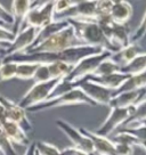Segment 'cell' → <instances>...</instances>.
I'll return each mask as SVG.
<instances>
[{
	"label": "cell",
	"mask_w": 146,
	"mask_h": 155,
	"mask_svg": "<svg viewBox=\"0 0 146 155\" xmlns=\"http://www.w3.org/2000/svg\"><path fill=\"white\" fill-rule=\"evenodd\" d=\"M61 155H93V154H87L82 150H78V148H74L73 146L68 147V148H64L61 150Z\"/></svg>",
	"instance_id": "38"
},
{
	"label": "cell",
	"mask_w": 146,
	"mask_h": 155,
	"mask_svg": "<svg viewBox=\"0 0 146 155\" xmlns=\"http://www.w3.org/2000/svg\"><path fill=\"white\" fill-rule=\"evenodd\" d=\"M146 71V53H141L130 63L121 68V72L128 75H134Z\"/></svg>",
	"instance_id": "24"
},
{
	"label": "cell",
	"mask_w": 146,
	"mask_h": 155,
	"mask_svg": "<svg viewBox=\"0 0 146 155\" xmlns=\"http://www.w3.org/2000/svg\"><path fill=\"white\" fill-rule=\"evenodd\" d=\"M113 55L114 54L108 51V50H103L101 53L94 54L91 56L82 58L81 61H79L78 63L73 66L71 73L65 79L68 80L70 82L75 83L85 79V78L90 77L105 59L111 58Z\"/></svg>",
	"instance_id": "3"
},
{
	"label": "cell",
	"mask_w": 146,
	"mask_h": 155,
	"mask_svg": "<svg viewBox=\"0 0 146 155\" xmlns=\"http://www.w3.org/2000/svg\"><path fill=\"white\" fill-rule=\"evenodd\" d=\"M129 77H130V75H128V74L119 72V73H114V74L107 75V77H102V78L87 77V78H85V80L91 81V82H94V83H97L99 86H103V87L107 88V89H111V90H117L118 88L120 87Z\"/></svg>",
	"instance_id": "18"
},
{
	"label": "cell",
	"mask_w": 146,
	"mask_h": 155,
	"mask_svg": "<svg viewBox=\"0 0 146 155\" xmlns=\"http://www.w3.org/2000/svg\"><path fill=\"white\" fill-rule=\"evenodd\" d=\"M0 127L12 144H17L20 146H29L31 144L28 134H25L18 124L7 120Z\"/></svg>",
	"instance_id": "17"
},
{
	"label": "cell",
	"mask_w": 146,
	"mask_h": 155,
	"mask_svg": "<svg viewBox=\"0 0 146 155\" xmlns=\"http://www.w3.org/2000/svg\"><path fill=\"white\" fill-rule=\"evenodd\" d=\"M48 71L50 74V79H65L71 73L73 65L63 63V62H55V63L47 64Z\"/></svg>",
	"instance_id": "25"
},
{
	"label": "cell",
	"mask_w": 146,
	"mask_h": 155,
	"mask_svg": "<svg viewBox=\"0 0 146 155\" xmlns=\"http://www.w3.org/2000/svg\"><path fill=\"white\" fill-rule=\"evenodd\" d=\"M141 124H143V126H145V127H146V120H145V121H143V122H141Z\"/></svg>",
	"instance_id": "43"
},
{
	"label": "cell",
	"mask_w": 146,
	"mask_h": 155,
	"mask_svg": "<svg viewBox=\"0 0 146 155\" xmlns=\"http://www.w3.org/2000/svg\"><path fill=\"white\" fill-rule=\"evenodd\" d=\"M37 34H38V30L33 29V28H25V29L21 30L14 38V41L10 44L8 49L5 51L4 56L24 53L26 49H29L32 46Z\"/></svg>",
	"instance_id": "12"
},
{
	"label": "cell",
	"mask_w": 146,
	"mask_h": 155,
	"mask_svg": "<svg viewBox=\"0 0 146 155\" xmlns=\"http://www.w3.org/2000/svg\"><path fill=\"white\" fill-rule=\"evenodd\" d=\"M141 89H146V71L130 75L117 90L113 91V97L119 94H122V92L141 90Z\"/></svg>",
	"instance_id": "19"
},
{
	"label": "cell",
	"mask_w": 146,
	"mask_h": 155,
	"mask_svg": "<svg viewBox=\"0 0 146 155\" xmlns=\"http://www.w3.org/2000/svg\"><path fill=\"white\" fill-rule=\"evenodd\" d=\"M77 1H70V0H59V1H54V16L59 15L66 12V10L71 9L74 7Z\"/></svg>",
	"instance_id": "33"
},
{
	"label": "cell",
	"mask_w": 146,
	"mask_h": 155,
	"mask_svg": "<svg viewBox=\"0 0 146 155\" xmlns=\"http://www.w3.org/2000/svg\"><path fill=\"white\" fill-rule=\"evenodd\" d=\"M32 80H34L35 83L46 82V81L51 80V79H50V74H49L47 64H40L39 66H38V68H37L35 73H34Z\"/></svg>",
	"instance_id": "32"
},
{
	"label": "cell",
	"mask_w": 146,
	"mask_h": 155,
	"mask_svg": "<svg viewBox=\"0 0 146 155\" xmlns=\"http://www.w3.org/2000/svg\"><path fill=\"white\" fill-rule=\"evenodd\" d=\"M82 46L78 40L74 29L68 24L65 29L61 30L59 32L55 33L50 38L45 40L44 42L35 46L33 48L25 50V54H37V53H58L65 49Z\"/></svg>",
	"instance_id": "2"
},
{
	"label": "cell",
	"mask_w": 146,
	"mask_h": 155,
	"mask_svg": "<svg viewBox=\"0 0 146 155\" xmlns=\"http://www.w3.org/2000/svg\"><path fill=\"white\" fill-rule=\"evenodd\" d=\"M73 89H75L74 83L70 82V81L66 80V79H61L58 82H57V84L55 86V88L53 89V91L50 92L48 99H47L46 102L56 99V98H58V97H62L63 95L70 92L71 90H73Z\"/></svg>",
	"instance_id": "27"
},
{
	"label": "cell",
	"mask_w": 146,
	"mask_h": 155,
	"mask_svg": "<svg viewBox=\"0 0 146 155\" xmlns=\"http://www.w3.org/2000/svg\"><path fill=\"white\" fill-rule=\"evenodd\" d=\"M138 146L146 150V140H138Z\"/></svg>",
	"instance_id": "41"
},
{
	"label": "cell",
	"mask_w": 146,
	"mask_h": 155,
	"mask_svg": "<svg viewBox=\"0 0 146 155\" xmlns=\"http://www.w3.org/2000/svg\"><path fill=\"white\" fill-rule=\"evenodd\" d=\"M33 5V1L29 0H15L13 1V25H12V33L14 37L17 35V33L22 29V25L24 23V19L26 17L28 13L30 12L31 7Z\"/></svg>",
	"instance_id": "14"
},
{
	"label": "cell",
	"mask_w": 146,
	"mask_h": 155,
	"mask_svg": "<svg viewBox=\"0 0 146 155\" xmlns=\"http://www.w3.org/2000/svg\"><path fill=\"white\" fill-rule=\"evenodd\" d=\"M101 29L107 41L118 51L130 44V30L127 28V25H119L111 22L101 26Z\"/></svg>",
	"instance_id": "10"
},
{
	"label": "cell",
	"mask_w": 146,
	"mask_h": 155,
	"mask_svg": "<svg viewBox=\"0 0 146 155\" xmlns=\"http://www.w3.org/2000/svg\"><path fill=\"white\" fill-rule=\"evenodd\" d=\"M40 64L34 63H18L15 79L18 80H32L37 68Z\"/></svg>",
	"instance_id": "26"
},
{
	"label": "cell",
	"mask_w": 146,
	"mask_h": 155,
	"mask_svg": "<svg viewBox=\"0 0 146 155\" xmlns=\"http://www.w3.org/2000/svg\"><path fill=\"white\" fill-rule=\"evenodd\" d=\"M75 88H79L86 96L93 101L96 105H105L108 106L110 102L113 98V91L111 89L99 86L97 83H94L88 80H80L78 82L74 83Z\"/></svg>",
	"instance_id": "8"
},
{
	"label": "cell",
	"mask_w": 146,
	"mask_h": 155,
	"mask_svg": "<svg viewBox=\"0 0 146 155\" xmlns=\"http://www.w3.org/2000/svg\"><path fill=\"white\" fill-rule=\"evenodd\" d=\"M141 48L138 44H129L127 47L120 49L117 54H114V56H118V61H115L121 68L126 66L131 62L132 59L141 54Z\"/></svg>",
	"instance_id": "21"
},
{
	"label": "cell",
	"mask_w": 146,
	"mask_h": 155,
	"mask_svg": "<svg viewBox=\"0 0 146 155\" xmlns=\"http://www.w3.org/2000/svg\"><path fill=\"white\" fill-rule=\"evenodd\" d=\"M68 24L74 29L75 35L82 46H93L108 50L113 54H117L118 50L113 48L107 41L103 33L101 26L90 21H79V19H68Z\"/></svg>",
	"instance_id": "1"
},
{
	"label": "cell",
	"mask_w": 146,
	"mask_h": 155,
	"mask_svg": "<svg viewBox=\"0 0 146 155\" xmlns=\"http://www.w3.org/2000/svg\"><path fill=\"white\" fill-rule=\"evenodd\" d=\"M24 155H35V144L34 143H31L28 146V150H26Z\"/></svg>",
	"instance_id": "40"
},
{
	"label": "cell",
	"mask_w": 146,
	"mask_h": 155,
	"mask_svg": "<svg viewBox=\"0 0 146 155\" xmlns=\"http://www.w3.org/2000/svg\"><path fill=\"white\" fill-rule=\"evenodd\" d=\"M59 80L61 79H53V80H49L46 82L34 83L33 86L25 92V95L22 97V99L17 104L24 110L42 104L48 99L50 92L53 91V89Z\"/></svg>",
	"instance_id": "6"
},
{
	"label": "cell",
	"mask_w": 146,
	"mask_h": 155,
	"mask_svg": "<svg viewBox=\"0 0 146 155\" xmlns=\"http://www.w3.org/2000/svg\"><path fill=\"white\" fill-rule=\"evenodd\" d=\"M5 121H7V117H6V111L4 106L1 105V103H0V126L4 123Z\"/></svg>",
	"instance_id": "39"
},
{
	"label": "cell",
	"mask_w": 146,
	"mask_h": 155,
	"mask_svg": "<svg viewBox=\"0 0 146 155\" xmlns=\"http://www.w3.org/2000/svg\"><path fill=\"white\" fill-rule=\"evenodd\" d=\"M35 150L39 155H61V150L46 141H35Z\"/></svg>",
	"instance_id": "29"
},
{
	"label": "cell",
	"mask_w": 146,
	"mask_h": 155,
	"mask_svg": "<svg viewBox=\"0 0 146 155\" xmlns=\"http://www.w3.org/2000/svg\"><path fill=\"white\" fill-rule=\"evenodd\" d=\"M55 123H56V126H57L58 129H61L65 135L68 136V138L71 140L74 148H78V150H82V152L87 153V154H93V143H91V140L88 138L87 136L81 134L79 129L74 128L68 122L64 121V120H56Z\"/></svg>",
	"instance_id": "11"
},
{
	"label": "cell",
	"mask_w": 146,
	"mask_h": 155,
	"mask_svg": "<svg viewBox=\"0 0 146 155\" xmlns=\"http://www.w3.org/2000/svg\"><path fill=\"white\" fill-rule=\"evenodd\" d=\"M119 72H121V66L115 62V59H113V58L111 57V58L105 59L90 77L102 78V77H107V75H111V74L119 73Z\"/></svg>",
	"instance_id": "23"
},
{
	"label": "cell",
	"mask_w": 146,
	"mask_h": 155,
	"mask_svg": "<svg viewBox=\"0 0 146 155\" xmlns=\"http://www.w3.org/2000/svg\"><path fill=\"white\" fill-rule=\"evenodd\" d=\"M134 14L132 6L129 1L114 0L110 10V17L113 23L119 25H126Z\"/></svg>",
	"instance_id": "15"
},
{
	"label": "cell",
	"mask_w": 146,
	"mask_h": 155,
	"mask_svg": "<svg viewBox=\"0 0 146 155\" xmlns=\"http://www.w3.org/2000/svg\"><path fill=\"white\" fill-rule=\"evenodd\" d=\"M0 103L5 108L6 117L8 121L18 124L25 134H29L33 130L32 123L30 122L29 117L26 115V110L22 108L17 103L13 102L12 99L2 95H0Z\"/></svg>",
	"instance_id": "9"
},
{
	"label": "cell",
	"mask_w": 146,
	"mask_h": 155,
	"mask_svg": "<svg viewBox=\"0 0 146 155\" xmlns=\"http://www.w3.org/2000/svg\"><path fill=\"white\" fill-rule=\"evenodd\" d=\"M79 130H80L81 134L87 136L88 138L91 140V143H93V155H117L115 144L110 138L98 136L94 131H90L88 130V129H85V128H80Z\"/></svg>",
	"instance_id": "13"
},
{
	"label": "cell",
	"mask_w": 146,
	"mask_h": 155,
	"mask_svg": "<svg viewBox=\"0 0 146 155\" xmlns=\"http://www.w3.org/2000/svg\"><path fill=\"white\" fill-rule=\"evenodd\" d=\"M114 144H115L117 155H134V146L120 144V143H114Z\"/></svg>",
	"instance_id": "35"
},
{
	"label": "cell",
	"mask_w": 146,
	"mask_h": 155,
	"mask_svg": "<svg viewBox=\"0 0 146 155\" xmlns=\"http://www.w3.org/2000/svg\"><path fill=\"white\" fill-rule=\"evenodd\" d=\"M0 153L2 155H17L13 147V144L6 137L1 127H0Z\"/></svg>",
	"instance_id": "30"
},
{
	"label": "cell",
	"mask_w": 146,
	"mask_h": 155,
	"mask_svg": "<svg viewBox=\"0 0 146 155\" xmlns=\"http://www.w3.org/2000/svg\"><path fill=\"white\" fill-rule=\"evenodd\" d=\"M0 22L8 25H13V16L8 12H6L0 5Z\"/></svg>",
	"instance_id": "37"
},
{
	"label": "cell",
	"mask_w": 146,
	"mask_h": 155,
	"mask_svg": "<svg viewBox=\"0 0 146 155\" xmlns=\"http://www.w3.org/2000/svg\"><path fill=\"white\" fill-rule=\"evenodd\" d=\"M113 1H96V16L110 15V10Z\"/></svg>",
	"instance_id": "34"
},
{
	"label": "cell",
	"mask_w": 146,
	"mask_h": 155,
	"mask_svg": "<svg viewBox=\"0 0 146 155\" xmlns=\"http://www.w3.org/2000/svg\"><path fill=\"white\" fill-rule=\"evenodd\" d=\"M0 28H1V29H7V30H10V31H12V25L5 24V23H1V22H0Z\"/></svg>",
	"instance_id": "42"
},
{
	"label": "cell",
	"mask_w": 146,
	"mask_h": 155,
	"mask_svg": "<svg viewBox=\"0 0 146 155\" xmlns=\"http://www.w3.org/2000/svg\"><path fill=\"white\" fill-rule=\"evenodd\" d=\"M0 155H2V154H1V153H0Z\"/></svg>",
	"instance_id": "45"
},
{
	"label": "cell",
	"mask_w": 146,
	"mask_h": 155,
	"mask_svg": "<svg viewBox=\"0 0 146 155\" xmlns=\"http://www.w3.org/2000/svg\"><path fill=\"white\" fill-rule=\"evenodd\" d=\"M34 2V1H33ZM54 21V1H46L39 2V6L31 7L24 19V23L22 25L23 30L25 28H33L39 31L44 26L50 24Z\"/></svg>",
	"instance_id": "5"
},
{
	"label": "cell",
	"mask_w": 146,
	"mask_h": 155,
	"mask_svg": "<svg viewBox=\"0 0 146 155\" xmlns=\"http://www.w3.org/2000/svg\"><path fill=\"white\" fill-rule=\"evenodd\" d=\"M14 35L12 33L10 30L1 29L0 28V45L4 44H12L14 41Z\"/></svg>",
	"instance_id": "36"
},
{
	"label": "cell",
	"mask_w": 146,
	"mask_h": 155,
	"mask_svg": "<svg viewBox=\"0 0 146 155\" xmlns=\"http://www.w3.org/2000/svg\"><path fill=\"white\" fill-rule=\"evenodd\" d=\"M35 155H39V153H38V152H37V150H35Z\"/></svg>",
	"instance_id": "44"
},
{
	"label": "cell",
	"mask_w": 146,
	"mask_h": 155,
	"mask_svg": "<svg viewBox=\"0 0 146 155\" xmlns=\"http://www.w3.org/2000/svg\"><path fill=\"white\" fill-rule=\"evenodd\" d=\"M146 96V89L134 90V91L122 92L114 96L110 102V107H118V108H127V107L135 106L137 103Z\"/></svg>",
	"instance_id": "16"
},
{
	"label": "cell",
	"mask_w": 146,
	"mask_h": 155,
	"mask_svg": "<svg viewBox=\"0 0 146 155\" xmlns=\"http://www.w3.org/2000/svg\"><path fill=\"white\" fill-rule=\"evenodd\" d=\"M146 120V96L141 99V102H138L134 106V111H132L131 115L129 116V119L126 121L127 128L128 127H135L141 124L143 121Z\"/></svg>",
	"instance_id": "22"
},
{
	"label": "cell",
	"mask_w": 146,
	"mask_h": 155,
	"mask_svg": "<svg viewBox=\"0 0 146 155\" xmlns=\"http://www.w3.org/2000/svg\"><path fill=\"white\" fill-rule=\"evenodd\" d=\"M110 108L111 111L108 113L106 120L97 130L94 131L96 135L102 136V137L110 136L113 131H115L122 124L126 123L134 111V106L127 107V108H118V107H110Z\"/></svg>",
	"instance_id": "7"
},
{
	"label": "cell",
	"mask_w": 146,
	"mask_h": 155,
	"mask_svg": "<svg viewBox=\"0 0 146 155\" xmlns=\"http://www.w3.org/2000/svg\"><path fill=\"white\" fill-rule=\"evenodd\" d=\"M145 35H146V12L145 14H144V16H143V18H141V24L138 25L136 31L130 37V44H138Z\"/></svg>",
	"instance_id": "31"
},
{
	"label": "cell",
	"mask_w": 146,
	"mask_h": 155,
	"mask_svg": "<svg viewBox=\"0 0 146 155\" xmlns=\"http://www.w3.org/2000/svg\"><path fill=\"white\" fill-rule=\"evenodd\" d=\"M16 70H17V63L1 62L0 63V82L15 79Z\"/></svg>",
	"instance_id": "28"
},
{
	"label": "cell",
	"mask_w": 146,
	"mask_h": 155,
	"mask_svg": "<svg viewBox=\"0 0 146 155\" xmlns=\"http://www.w3.org/2000/svg\"><path fill=\"white\" fill-rule=\"evenodd\" d=\"M66 26H68V21H53L50 24L44 26L42 29H40L38 31V34L35 37V40L32 44V46L30 47L29 49L33 48L35 46L40 45L41 42H44L45 40H47L48 38H50L51 35H54L55 33L59 32L61 30L65 29ZM28 50V49H26Z\"/></svg>",
	"instance_id": "20"
},
{
	"label": "cell",
	"mask_w": 146,
	"mask_h": 155,
	"mask_svg": "<svg viewBox=\"0 0 146 155\" xmlns=\"http://www.w3.org/2000/svg\"><path fill=\"white\" fill-rule=\"evenodd\" d=\"M71 105H87V106L95 107L97 106L93 101H90L85 94H83L79 88H75L71 90L70 92L63 95L62 97H58L53 101H48L42 104H39L37 106L30 107L26 111L29 112H41L50 108H56V107H63V106H71Z\"/></svg>",
	"instance_id": "4"
}]
</instances>
